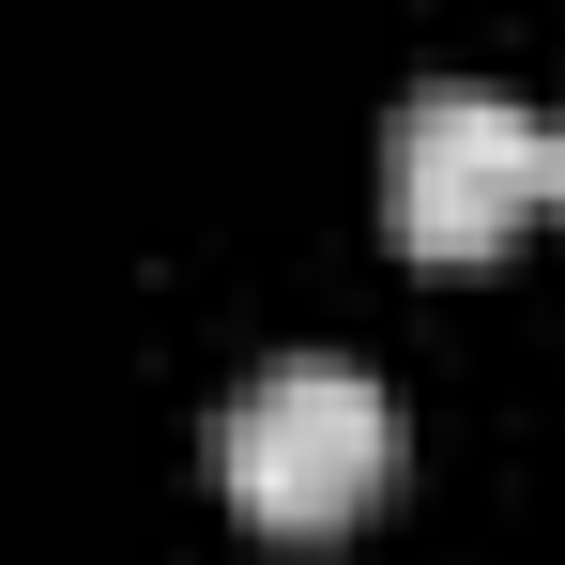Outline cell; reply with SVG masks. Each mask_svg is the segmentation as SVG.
<instances>
[{
	"label": "cell",
	"instance_id": "2",
	"mask_svg": "<svg viewBox=\"0 0 565 565\" xmlns=\"http://www.w3.org/2000/svg\"><path fill=\"white\" fill-rule=\"evenodd\" d=\"M551 199V122L489 77H428L382 138V214L413 260H504L520 214Z\"/></svg>",
	"mask_w": 565,
	"mask_h": 565
},
{
	"label": "cell",
	"instance_id": "3",
	"mask_svg": "<svg viewBox=\"0 0 565 565\" xmlns=\"http://www.w3.org/2000/svg\"><path fill=\"white\" fill-rule=\"evenodd\" d=\"M551 199H565V138H551Z\"/></svg>",
	"mask_w": 565,
	"mask_h": 565
},
{
	"label": "cell",
	"instance_id": "1",
	"mask_svg": "<svg viewBox=\"0 0 565 565\" xmlns=\"http://www.w3.org/2000/svg\"><path fill=\"white\" fill-rule=\"evenodd\" d=\"M199 459H214V489H230L260 535H337V520H367L382 473H397V397H382L352 352H276L260 382L214 397Z\"/></svg>",
	"mask_w": 565,
	"mask_h": 565
}]
</instances>
